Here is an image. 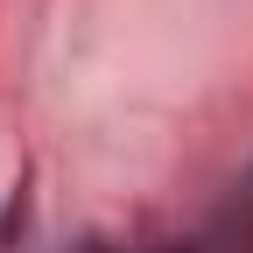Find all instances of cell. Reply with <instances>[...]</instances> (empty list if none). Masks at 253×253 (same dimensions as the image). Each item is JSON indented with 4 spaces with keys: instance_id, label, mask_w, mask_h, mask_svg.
<instances>
[{
    "instance_id": "obj_1",
    "label": "cell",
    "mask_w": 253,
    "mask_h": 253,
    "mask_svg": "<svg viewBox=\"0 0 253 253\" xmlns=\"http://www.w3.org/2000/svg\"><path fill=\"white\" fill-rule=\"evenodd\" d=\"M91 253H113V246H91ZM141 253H204V246H183V239H169V246H141Z\"/></svg>"
}]
</instances>
